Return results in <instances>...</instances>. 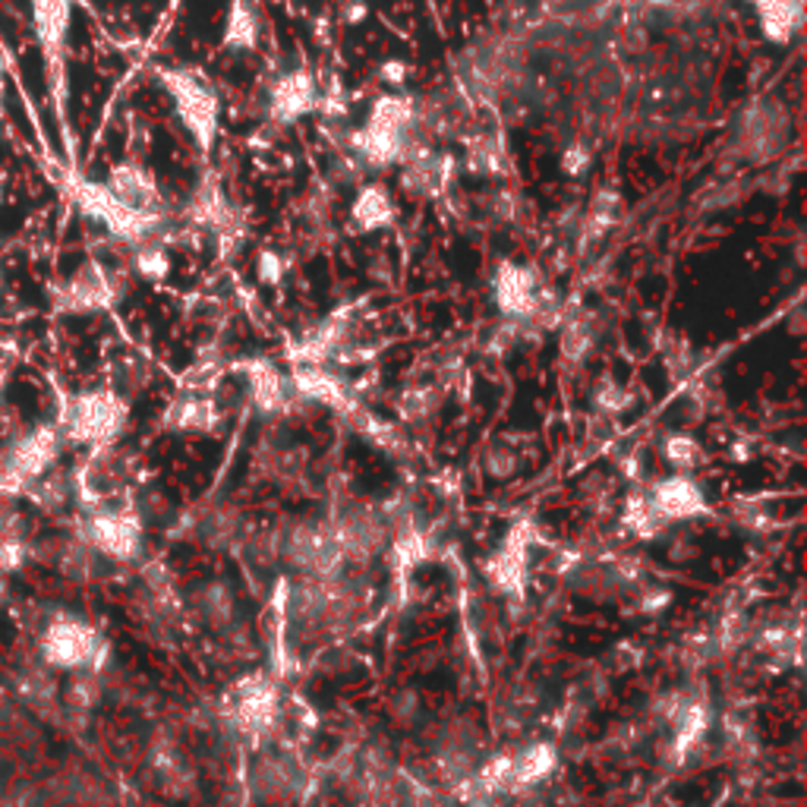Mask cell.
Here are the masks:
<instances>
[{"mask_svg":"<svg viewBox=\"0 0 807 807\" xmlns=\"http://www.w3.org/2000/svg\"><path fill=\"white\" fill-rule=\"evenodd\" d=\"M530 530L524 527H514L508 537H505L499 549L489 555L486 562V581L489 587L502 596H524L527 587V571H530Z\"/></svg>","mask_w":807,"mask_h":807,"instance_id":"ffe728a7","label":"cell"},{"mask_svg":"<svg viewBox=\"0 0 807 807\" xmlns=\"http://www.w3.org/2000/svg\"><path fill=\"white\" fill-rule=\"evenodd\" d=\"M455 174H458V161L448 152L433 149L426 139H416L401 161V187L420 199L445 197L455 183Z\"/></svg>","mask_w":807,"mask_h":807,"instance_id":"2e32d148","label":"cell"},{"mask_svg":"<svg viewBox=\"0 0 807 807\" xmlns=\"http://www.w3.org/2000/svg\"><path fill=\"white\" fill-rule=\"evenodd\" d=\"M278 540V562L290 567L297 577H338L344 571L341 549L331 537L326 518H290L275 527Z\"/></svg>","mask_w":807,"mask_h":807,"instance_id":"5b68a950","label":"cell"},{"mask_svg":"<svg viewBox=\"0 0 807 807\" xmlns=\"http://www.w3.org/2000/svg\"><path fill=\"white\" fill-rule=\"evenodd\" d=\"M659 353H662L666 372H669L672 379L688 375V370L694 367V350H691L688 335H681V331H666V338L659 341Z\"/></svg>","mask_w":807,"mask_h":807,"instance_id":"f35d334b","label":"cell"},{"mask_svg":"<svg viewBox=\"0 0 807 807\" xmlns=\"http://www.w3.org/2000/svg\"><path fill=\"white\" fill-rule=\"evenodd\" d=\"M127 284L124 278L98 259L83 263L70 278L51 287L47 300L57 316H95V312H108L120 304Z\"/></svg>","mask_w":807,"mask_h":807,"instance_id":"9c48e42d","label":"cell"},{"mask_svg":"<svg viewBox=\"0 0 807 807\" xmlns=\"http://www.w3.org/2000/svg\"><path fill=\"white\" fill-rule=\"evenodd\" d=\"M545 284L540 278L537 268H530L524 263H514V259H505L496 265V275H492V304L499 309L502 319L511 322H530L540 297H543Z\"/></svg>","mask_w":807,"mask_h":807,"instance_id":"9a60e30c","label":"cell"},{"mask_svg":"<svg viewBox=\"0 0 807 807\" xmlns=\"http://www.w3.org/2000/svg\"><path fill=\"white\" fill-rule=\"evenodd\" d=\"M259 13L253 0H231L227 22H224V47L227 51H253L259 44Z\"/></svg>","mask_w":807,"mask_h":807,"instance_id":"1f68e13d","label":"cell"},{"mask_svg":"<svg viewBox=\"0 0 807 807\" xmlns=\"http://www.w3.org/2000/svg\"><path fill=\"white\" fill-rule=\"evenodd\" d=\"M394 219H397V209H394V199L389 193V187H382V183H360L357 197L350 202V227L357 234H375V231L392 227Z\"/></svg>","mask_w":807,"mask_h":807,"instance_id":"4316f807","label":"cell"},{"mask_svg":"<svg viewBox=\"0 0 807 807\" xmlns=\"http://www.w3.org/2000/svg\"><path fill=\"white\" fill-rule=\"evenodd\" d=\"M593 164V152H590L587 142H571L565 152H562V171L567 177H584Z\"/></svg>","mask_w":807,"mask_h":807,"instance_id":"ee69618b","label":"cell"},{"mask_svg":"<svg viewBox=\"0 0 807 807\" xmlns=\"http://www.w3.org/2000/svg\"><path fill=\"white\" fill-rule=\"evenodd\" d=\"M353 316H357V309L344 306V309H338L328 319H322L316 328H309L300 341H294L290 360L294 363H328L331 357H338L350 344Z\"/></svg>","mask_w":807,"mask_h":807,"instance_id":"603a6c76","label":"cell"},{"mask_svg":"<svg viewBox=\"0 0 807 807\" xmlns=\"http://www.w3.org/2000/svg\"><path fill=\"white\" fill-rule=\"evenodd\" d=\"M788 139H792V114L776 98H751L729 136V152L747 164H769L783 158Z\"/></svg>","mask_w":807,"mask_h":807,"instance_id":"277c9868","label":"cell"},{"mask_svg":"<svg viewBox=\"0 0 807 807\" xmlns=\"http://www.w3.org/2000/svg\"><path fill=\"white\" fill-rule=\"evenodd\" d=\"M61 448H64V436L54 423H42L13 438L0 452V489L29 492L32 482L51 474V467L61 458Z\"/></svg>","mask_w":807,"mask_h":807,"instance_id":"30bf717a","label":"cell"},{"mask_svg":"<svg viewBox=\"0 0 807 807\" xmlns=\"http://www.w3.org/2000/svg\"><path fill=\"white\" fill-rule=\"evenodd\" d=\"M363 20H367V7H363V3H350L348 22H363Z\"/></svg>","mask_w":807,"mask_h":807,"instance_id":"c3c4849f","label":"cell"},{"mask_svg":"<svg viewBox=\"0 0 807 807\" xmlns=\"http://www.w3.org/2000/svg\"><path fill=\"white\" fill-rule=\"evenodd\" d=\"M243 379H246V392H249V404L268 420H282L297 411V394L290 389V379L278 372V367L265 357H253L243 363Z\"/></svg>","mask_w":807,"mask_h":807,"instance_id":"d6986e66","label":"cell"},{"mask_svg":"<svg viewBox=\"0 0 807 807\" xmlns=\"http://www.w3.org/2000/svg\"><path fill=\"white\" fill-rule=\"evenodd\" d=\"M287 275V259H284L278 249H263L256 256V278L265 284V287H278Z\"/></svg>","mask_w":807,"mask_h":807,"instance_id":"7bdbcfd3","label":"cell"},{"mask_svg":"<svg viewBox=\"0 0 807 807\" xmlns=\"http://www.w3.org/2000/svg\"><path fill=\"white\" fill-rule=\"evenodd\" d=\"M102 654H105V644H102L98 631L79 618H70V615L54 618L42 634V659L47 669L92 672Z\"/></svg>","mask_w":807,"mask_h":807,"instance_id":"7c38bea8","label":"cell"},{"mask_svg":"<svg viewBox=\"0 0 807 807\" xmlns=\"http://www.w3.org/2000/svg\"><path fill=\"white\" fill-rule=\"evenodd\" d=\"M0 197H3V190H0Z\"/></svg>","mask_w":807,"mask_h":807,"instance_id":"681fc988","label":"cell"},{"mask_svg":"<svg viewBox=\"0 0 807 807\" xmlns=\"http://www.w3.org/2000/svg\"><path fill=\"white\" fill-rule=\"evenodd\" d=\"M306 773L290 754L259 751L249 766V795L265 807H294L304 801Z\"/></svg>","mask_w":807,"mask_h":807,"instance_id":"4fadbf2b","label":"cell"},{"mask_svg":"<svg viewBox=\"0 0 807 807\" xmlns=\"http://www.w3.org/2000/svg\"><path fill=\"white\" fill-rule=\"evenodd\" d=\"M389 716L397 729L411 732L423 722V698L416 688H397L389 700Z\"/></svg>","mask_w":807,"mask_h":807,"instance_id":"ab89813d","label":"cell"},{"mask_svg":"<svg viewBox=\"0 0 807 807\" xmlns=\"http://www.w3.org/2000/svg\"><path fill=\"white\" fill-rule=\"evenodd\" d=\"M622 587H625V574H618L615 567L584 565L574 571V590L587 599H596V603H606L612 596H618Z\"/></svg>","mask_w":807,"mask_h":807,"instance_id":"d590c367","label":"cell"},{"mask_svg":"<svg viewBox=\"0 0 807 807\" xmlns=\"http://www.w3.org/2000/svg\"><path fill=\"white\" fill-rule=\"evenodd\" d=\"M407 807H458V801L442 792V788H429V786H414L411 783V801Z\"/></svg>","mask_w":807,"mask_h":807,"instance_id":"f6af8a7d","label":"cell"},{"mask_svg":"<svg viewBox=\"0 0 807 807\" xmlns=\"http://www.w3.org/2000/svg\"><path fill=\"white\" fill-rule=\"evenodd\" d=\"M647 502H650L656 518L666 527L688 524V521H698L703 514H710V502H707L703 486L694 477H688V474H672V477L650 482Z\"/></svg>","mask_w":807,"mask_h":807,"instance_id":"ac0fdd59","label":"cell"},{"mask_svg":"<svg viewBox=\"0 0 807 807\" xmlns=\"http://www.w3.org/2000/svg\"><path fill=\"white\" fill-rule=\"evenodd\" d=\"M634 404L631 392L615 379H599L593 389V407L599 416H622Z\"/></svg>","mask_w":807,"mask_h":807,"instance_id":"60d3db41","label":"cell"},{"mask_svg":"<svg viewBox=\"0 0 807 807\" xmlns=\"http://www.w3.org/2000/svg\"><path fill=\"white\" fill-rule=\"evenodd\" d=\"M224 722L227 729L246 742L253 751H263L275 739L282 720V691L278 681L265 672L243 676L224 698Z\"/></svg>","mask_w":807,"mask_h":807,"instance_id":"3957f363","label":"cell"},{"mask_svg":"<svg viewBox=\"0 0 807 807\" xmlns=\"http://www.w3.org/2000/svg\"><path fill=\"white\" fill-rule=\"evenodd\" d=\"M596 350V322L587 312H571L567 306L562 319V335H559V353L567 367H584Z\"/></svg>","mask_w":807,"mask_h":807,"instance_id":"4dcf8cb0","label":"cell"},{"mask_svg":"<svg viewBox=\"0 0 807 807\" xmlns=\"http://www.w3.org/2000/svg\"><path fill=\"white\" fill-rule=\"evenodd\" d=\"M158 79H161L164 92L171 95L183 130L193 136V142L202 152H212L221 127L219 92L212 88L209 79H202L190 70H177V66L158 70Z\"/></svg>","mask_w":807,"mask_h":807,"instance_id":"ba28073f","label":"cell"},{"mask_svg":"<svg viewBox=\"0 0 807 807\" xmlns=\"http://www.w3.org/2000/svg\"><path fill=\"white\" fill-rule=\"evenodd\" d=\"M625 527H631V533L640 537V540H656L666 530V524L656 518V511L647 502V492H637V496L628 499V505H625Z\"/></svg>","mask_w":807,"mask_h":807,"instance_id":"74e56055","label":"cell"},{"mask_svg":"<svg viewBox=\"0 0 807 807\" xmlns=\"http://www.w3.org/2000/svg\"><path fill=\"white\" fill-rule=\"evenodd\" d=\"M618 212H622V197H618L612 187L596 190V197L590 199L587 212H584V219H581V237L587 243L603 241L612 227H615Z\"/></svg>","mask_w":807,"mask_h":807,"instance_id":"836d02e7","label":"cell"},{"mask_svg":"<svg viewBox=\"0 0 807 807\" xmlns=\"http://www.w3.org/2000/svg\"><path fill=\"white\" fill-rule=\"evenodd\" d=\"M108 193L117 202H124L127 209H136L142 215H168L164 212V197L158 190V180L149 168L136 164V161H120L110 168L108 180H105Z\"/></svg>","mask_w":807,"mask_h":807,"instance_id":"7402d4cb","label":"cell"},{"mask_svg":"<svg viewBox=\"0 0 807 807\" xmlns=\"http://www.w3.org/2000/svg\"><path fill=\"white\" fill-rule=\"evenodd\" d=\"M29 555V545L22 543L20 537H0V567L3 571H13L20 567Z\"/></svg>","mask_w":807,"mask_h":807,"instance_id":"7dc6e473","label":"cell"},{"mask_svg":"<svg viewBox=\"0 0 807 807\" xmlns=\"http://www.w3.org/2000/svg\"><path fill=\"white\" fill-rule=\"evenodd\" d=\"M79 540L108 562H132L142 552V511L130 502L86 508Z\"/></svg>","mask_w":807,"mask_h":807,"instance_id":"8fae6325","label":"cell"},{"mask_svg":"<svg viewBox=\"0 0 807 807\" xmlns=\"http://www.w3.org/2000/svg\"><path fill=\"white\" fill-rule=\"evenodd\" d=\"M32 3V25L39 44L44 47L51 66H61L70 22H73V0H29Z\"/></svg>","mask_w":807,"mask_h":807,"instance_id":"d4e9b609","label":"cell"},{"mask_svg":"<svg viewBox=\"0 0 807 807\" xmlns=\"http://www.w3.org/2000/svg\"><path fill=\"white\" fill-rule=\"evenodd\" d=\"M411 73H414V66L407 64V61H401V57H389L385 64L379 66V83L382 86H392V88H404L407 86V79H411Z\"/></svg>","mask_w":807,"mask_h":807,"instance_id":"bcb514c9","label":"cell"},{"mask_svg":"<svg viewBox=\"0 0 807 807\" xmlns=\"http://www.w3.org/2000/svg\"><path fill=\"white\" fill-rule=\"evenodd\" d=\"M319 105H322V95L309 70H290L268 88V114L282 127H290L309 114H316Z\"/></svg>","mask_w":807,"mask_h":807,"instance_id":"44dd1931","label":"cell"},{"mask_svg":"<svg viewBox=\"0 0 807 807\" xmlns=\"http://www.w3.org/2000/svg\"><path fill=\"white\" fill-rule=\"evenodd\" d=\"M559 769V747L549 742H533L511 751V792H530L543 786L545 779Z\"/></svg>","mask_w":807,"mask_h":807,"instance_id":"f1b7e54d","label":"cell"},{"mask_svg":"<svg viewBox=\"0 0 807 807\" xmlns=\"http://www.w3.org/2000/svg\"><path fill=\"white\" fill-rule=\"evenodd\" d=\"M219 404L209 394H180L177 401L168 404V411L161 416V426L168 433H193V436H209L221 426Z\"/></svg>","mask_w":807,"mask_h":807,"instance_id":"cb8c5ba5","label":"cell"},{"mask_svg":"<svg viewBox=\"0 0 807 807\" xmlns=\"http://www.w3.org/2000/svg\"><path fill=\"white\" fill-rule=\"evenodd\" d=\"M287 379H290V389H294L300 404L328 407L338 416H348L360 404L353 385L344 375L328 370V363H294Z\"/></svg>","mask_w":807,"mask_h":807,"instance_id":"e0dca14e","label":"cell"},{"mask_svg":"<svg viewBox=\"0 0 807 807\" xmlns=\"http://www.w3.org/2000/svg\"><path fill=\"white\" fill-rule=\"evenodd\" d=\"M70 197L76 202V209L92 221H98L114 241L139 246L146 241H161V234H164L168 215H142L136 209H127L124 202L110 197L105 183L73 180L70 183Z\"/></svg>","mask_w":807,"mask_h":807,"instance_id":"8992f818","label":"cell"},{"mask_svg":"<svg viewBox=\"0 0 807 807\" xmlns=\"http://www.w3.org/2000/svg\"><path fill=\"white\" fill-rule=\"evenodd\" d=\"M326 521L348 567H367L392 543V527L385 521L382 505L350 499L338 505Z\"/></svg>","mask_w":807,"mask_h":807,"instance_id":"52a82bcc","label":"cell"},{"mask_svg":"<svg viewBox=\"0 0 807 807\" xmlns=\"http://www.w3.org/2000/svg\"><path fill=\"white\" fill-rule=\"evenodd\" d=\"M442 401H445V392L438 385L416 382V385L401 389L397 401H394V411H397L401 423H426L442 411Z\"/></svg>","mask_w":807,"mask_h":807,"instance_id":"d6a6232c","label":"cell"},{"mask_svg":"<svg viewBox=\"0 0 807 807\" xmlns=\"http://www.w3.org/2000/svg\"><path fill=\"white\" fill-rule=\"evenodd\" d=\"M433 766L438 779L452 786H467L480 766V735L477 725L464 716H455L438 725L433 735Z\"/></svg>","mask_w":807,"mask_h":807,"instance_id":"5bb4252c","label":"cell"},{"mask_svg":"<svg viewBox=\"0 0 807 807\" xmlns=\"http://www.w3.org/2000/svg\"><path fill=\"white\" fill-rule=\"evenodd\" d=\"M190 606L197 612L199 622L215 634L231 631L237 622V593L227 581H209L193 590Z\"/></svg>","mask_w":807,"mask_h":807,"instance_id":"83f0119b","label":"cell"},{"mask_svg":"<svg viewBox=\"0 0 807 807\" xmlns=\"http://www.w3.org/2000/svg\"><path fill=\"white\" fill-rule=\"evenodd\" d=\"M464 164L470 174L502 177L508 171V152L502 136L489 130L464 132Z\"/></svg>","mask_w":807,"mask_h":807,"instance_id":"f546056e","label":"cell"},{"mask_svg":"<svg viewBox=\"0 0 807 807\" xmlns=\"http://www.w3.org/2000/svg\"><path fill=\"white\" fill-rule=\"evenodd\" d=\"M766 42L786 47L805 25V0H747Z\"/></svg>","mask_w":807,"mask_h":807,"instance_id":"484cf974","label":"cell"},{"mask_svg":"<svg viewBox=\"0 0 807 807\" xmlns=\"http://www.w3.org/2000/svg\"><path fill=\"white\" fill-rule=\"evenodd\" d=\"M348 152L363 171H385L404 161L416 139V95L385 92L370 105L360 127L348 130Z\"/></svg>","mask_w":807,"mask_h":807,"instance_id":"6da1fadb","label":"cell"},{"mask_svg":"<svg viewBox=\"0 0 807 807\" xmlns=\"http://www.w3.org/2000/svg\"><path fill=\"white\" fill-rule=\"evenodd\" d=\"M659 455L676 474H688V477L707 460L703 445L691 433H666L659 442Z\"/></svg>","mask_w":807,"mask_h":807,"instance_id":"e575fe53","label":"cell"},{"mask_svg":"<svg viewBox=\"0 0 807 807\" xmlns=\"http://www.w3.org/2000/svg\"><path fill=\"white\" fill-rule=\"evenodd\" d=\"M130 265L142 282H164L171 275V256L164 249V241H146L132 246Z\"/></svg>","mask_w":807,"mask_h":807,"instance_id":"8d00e7d4","label":"cell"},{"mask_svg":"<svg viewBox=\"0 0 807 807\" xmlns=\"http://www.w3.org/2000/svg\"><path fill=\"white\" fill-rule=\"evenodd\" d=\"M64 442L86 448H114L130 426V404L114 389H92L64 397L61 416L54 423Z\"/></svg>","mask_w":807,"mask_h":807,"instance_id":"7a4b0ae2","label":"cell"},{"mask_svg":"<svg viewBox=\"0 0 807 807\" xmlns=\"http://www.w3.org/2000/svg\"><path fill=\"white\" fill-rule=\"evenodd\" d=\"M482 470L492 480H508V477H514L521 470V455L511 448V442H492L482 452Z\"/></svg>","mask_w":807,"mask_h":807,"instance_id":"b9f144b4","label":"cell"}]
</instances>
